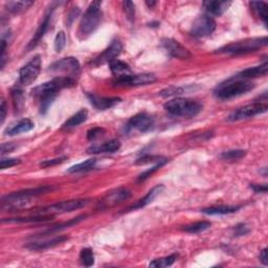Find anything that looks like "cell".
<instances>
[{
    "label": "cell",
    "mask_w": 268,
    "mask_h": 268,
    "mask_svg": "<svg viewBox=\"0 0 268 268\" xmlns=\"http://www.w3.org/2000/svg\"><path fill=\"white\" fill-rule=\"evenodd\" d=\"M246 155V151L241 150V149H235V150H228L224 151L223 153H221L220 157L223 161H239L243 159V157Z\"/></svg>",
    "instance_id": "35"
},
{
    "label": "cell",
    "mask_w": 268,
    "mask_h": 268,
    "mask_svg": "<svg viewBox=\"0 0 268 268\" xmlns=\"http://www.w3.org/2000/svg\"><path fill=\"white\" fill-rule=\"evenodd\" d=\"M240 207H229V205H217L201 210L202 213L207 215H229L236 213Z\"/></svg>",
    "instance_id": "28"
},
{
    "label": "cell",
    "mask_w": 268,
    "mask_h": 268,
    "mask_svg": "<svg viewBox=\"0 0 268 268\" xmlns=\"http://www.w3.org/2000/svg\"><path fill=\"white\" fill-rule=\"evenodd\" d=\"M95 163H97V160L89 159L83 162L74 164V166L71 167L66 172H68V173H81V172H86V171L93 169Z\"/></svg>",
    "instance_id": "33"
},
{
    "label": "cell",
    "mask_w": 268,
    "mask_h": 268,
    "mask_svg": "<svg viewBox=\"0 0 268 268\" xmlns=\"http://www.w3.org/2000/svg\"><path fill=\"white\" fill-rule=\"evenodd\" d=\"M146 4L149 6L150 9H153L154 6L157 4V2L156 1H151V2L150 1H146Z\"/></svg>",
    "instance_id": "51"
},
{
    "label": "cell",
    "mask_w": 268,
    "mask_h": 268,
    "mask_svg": "<svg viewBox=\"0 0 268 268\" xmlns=\"http://www.w3.org/2000/svg\"><path fill=\"white\" fill-rule=\"evenodd\" d=\"M192 87H168L163 89L160 92L162 98H169V97H175V95H180L183 93H188Z\"/></svg>",
    "instance_id": "37"
},
{
    "label": "cell",
    "mask_w": 268,
    "mask_h": 268,
    "mask_svg": "<svg viewBox=\"0 0 268 268\" xmlns=\"http://www.w3.org/2000/svg\"><path fill=\"white\" fill-rule=\"evenodd\" d=\"M161 45L170 54L171 57L180 60H189L192 58L190 51L174 39L164 38L161 40Z\"/></svg>",
    "instance_id": "15"
},
{
    "label": "cell",
    "mask_w": 268,
    "mask_h": 268,
    "mask_svg": "<svg viewBox=\"0 0 268 268\" xmlns=\"http://www.w3.org/2000/svg\"><path fill=\"white\" fill-rule=\"evenodd\" d=\"M85 218H86V215H82V216L77 217V218H74V219L68 220L67 222H64V223H62V224L54 225V226H52L51 229L46 230V231L43 232H41L40 235H41V236H47V235H51V233L57 232H59V231L65 230V229H67V228H71V226H74V225H77L78 223H80V222L82 221V220H84Z\"/></svg>",
    "instance_id": "27"
},
{
    "label": "cell",
    "mask_w": 268,
    "mask_h": 268,
    "mask_svg": "<svg viewBox=\"0 0 268 268\" xmlns=\"http://www.w3.org/2000/svg\"><path fill=\"white\" fill-rule=\"evenodd\" d=\"M108 64L110 67V71H112L115 77H121V75L129 74L131 72V68H130V66L127 63H125V62L120 61L118 59L111 61Z\"/></svg>",
    "instance_id": "29"
},
{
    "label": "cell",
    "mask_w": 268,
    "mask_h": 268,
    "mask_svg": "<svg viewBox=\"0 0 268 268\" xmlns=\"http://www.w3.org/2000/svg\"><path fill=\"white\" fill-rule=\"evenodd\" d=\"M20 163V160L18 159H2L0 161V169H9L12 167H15Z\"/></svg>",
    "instance_id": "45"
},
{
    "label": "cell",
    "mask_w": 268,
    "mask_h": 268,
    "mask_svg": "<svg viewBox=\"0 0 268 268\" xmlns=\"http://www.w3.org/2000/svg\"><path fill=\"white\" fill-rule=\"evenodd\" d=\"M67 159L66 156H62V157H59V159H54V160H47V161H44L40 163V167L42 168H52L54 166H57V164H60L62 162H64L65 160Z\"/></svg>",
    "instance_id": "44"
},
{
    "label": "cell",
    "mask_w": 268,
    "mask_h": 268,
    "mask_svg": "<svg viewBox=\"0 0 268 268\" xmlns=\"http://www.w3.org/2000/svg\"><path fill=\"white\" fill-rule=\"evenodd\" d=\"M101 4L102 2L100 1H93L88 6L83 17H82L78 30V37L80 40L87 39L98 30L103 17Z\"/></svg>",
    "instance_id": "4"
},
{
    "label": "cell",
    "mask_w": 268,
    "mask_h": 268,
    "mask_svg": "<svg viewBox=\"0 0 268 268\" xmlns=\"http://www.w3.org/2000/svg\"><path fill=\"white\" fill-rule=\"evenodd\" d=\"M88 118V112L87 110L85 109H81L80 111H78L75 114H73L72 116H71L70 119H68L63 125H62L61 129L62 130H71L74 127H78L81 124H83L84 122H86Z\"/></svg>",
    "instance_id": "25"
},
{
    "label": "cell",
    "mask_w": 268,
    "mask_h": 268,
    "mask_svg": "<svg viewBox=\"0 0 268 268\" xmlns=\"http://www.w3.org/2000/svg\"><path fill=\"white\" fill-rule=\"evenodd\" d=\"M155 127V121L152 115H150L146 112L137 113L132 116L127 123V130H136L142 133H147L149 131H152Z\"/></svg>",
    "instance_id": "13"
},
{
    "label": "cell",
    "mask_w": 268,
    "mask_h": 268,
    "mask_svg": "<svg viewBox=\"0 0 268 268\" xmlns=\"http://www.w3.org/2000/svg\"><path fill=\"white\" fill-rule=\"evenodd\" d=\"M34 127H35V124H34L30 119H22V120H19L16 123L12 124V125H10L8 128H6L4 134L10 136L18 135V134L31 131L32 129H34Z\"/></svg>",
    "instance_id": "20"
},
{
    "label": "cell",
    "mask_w": 268,
    "mask_h": 268,
    "mask_svg": "<svg viewBox=\"0 0 268 268\" xmlns=\"http://www.w3.org/2000/svg\"><path fill=\"white\" fill-rule=\"evenodd\" d=\"M11 95H12L14 108H15V110L17 112H21L23 110L24 104H25L22 89H20L19 87L13 88L11 90Z\"/></svg>",
    "instance_id": "31"
},
{
    "label": "cell",
    "mask_w": 268,
    "mask_h": 268,
    "mask_svg": "<svg viewBox=\"0 0 268 268\" xmlns=\"http://www.w3.org/2000/svg\"><path fill=\"white\" fill-rule=\"evenodd\" d=\"M178 255L177 253H173V255H170L168 257H163L161 259H156L152 261L149 264L150 267H156V268H161V267H169L172 264H174L175 261L177 260Z\"/></svg>",
    "instance_id": "36"
},
{
    "label": "cell",
    "mask_w": 268,
    "mask_h": 268,
    "mask_svg": "<svg viewBox=\"0 0 268 268\" xmlns=\"http://www.w3.org/2000/svg\"><path fill=\"white\" fill-rule=\"evenodd\" d=\"M6 111H8V110H6V103L2 99L1 105H0V123H1V124H3V122L6 118Z\"/></svg>",
    "instance_id": "49"
},
{
    "label": "cell",
    "mask_w": 268,
    "mask_h": 268,
    "mask_svg": "<svg viewBox=\"0 0 268 268\" xmlns=\"http://www.w3.org/2000/svg\"><path fill=\"white\" fill-rule=\"evenodd\" d=\"M167 161H168V160L166 159V160H163V161H160V162H157V163L155 164V166H153L152 168H150V169L146 170L145 172H143V173H142V174L139 176V181H143V180L148 179V178H149L151 175H152L153 173H155V172H156L157 170H160Z\"/></svg>",
    "instance_id": "41"
},
{
    "label": "cell",
    "mask_w": 268,
    "mask_h": 268,
    "mask_svg": "<svg viewBox=\"0 0 268 268\" xmlns=\"http://www.w3.org/2000/svg\"><path fill=\"white\" fill-rule=\"evenodd\" d=\"M34 4V1H29V0H22V1H10L6 2L5 9L12 14H20L30 8Z\"/></svg>",
    "instance_id": "30"
},
{
    "label": "cell",
    "mask_w": 268,
    "mask_h": 268,
    "mask_svg": "<svg viewBox=\"0 0 268 268\" xmlns=\"http://www.w3.org/2000/svg\"><path fill=\"white\" fill-rule=\"evenodd\" d=\"M250 230L245 223H239L232 229V235L235 237H242L250 233Z\"/></svg>",
    "instance_id": "42"
},
{
    "label": "cell",
    "mask_w": 268,
    "mask_h": 268,
    "mask_svg": "<svg viewBox=\"0 0 268 268\" xmlns=\"http://www.w3.org/2000/svg\"><path fill=\"white\" fill-rule=\"evenodd\" d=\"M89 202H90L89 199H72V200L61 201L35 211V215L37 214L52 216L54 214H64V213H70L75 210L85 208Z\"/></svg>",
    "instance_id": "7"
},
{
    "label": "cell",
    "mask_w": 268,
    "mask_h": 268,
    "mask_svg": "<svg viewBox=\"0 0 268 268\" xmlns=\"http://www.w3.org/2000/svg\"><path fill=\"white\" fill-rule=\"evenodd\" d=\"M121 149V143L118 140H111L106 142L102 145L92 146L87 151L91 154H101V153H114Z\"/></svg>",
    "instance_id": "23"
},
{
    "label": "cell",
    "mask_w": 268,
    "mask_h": 268,
    "mask_svg": "<svg viewBox=\"0 0 268 268\" xmlns=\"http://www.w3.org/2000/svg\"><path fill=\"white\" fill-rule=\"evenodd\" d=\"M47 71L53 73H65L67 74V77L74 79V75L80 73L81 65L77 58L67 57L54 62Z\"/></svg>",
    "instance_id": "12"
},
{
    "label": "cell",
    "mask_w": 268,
    "mask_h": 268,
    "mask_svg": "<svg viewBox=\"0 0 268 268\" xmlns=\"http://www.w3.org/2000/svg\"><path fill=\"white\" fill-rule=\"evenodd\" d=\"M250 189L255 193H266L267 192V185L266 184H256V183H251L250 184Z\"/></svg>",
    "instance_id": "48"
},
{
    "label": "cell",
    "mask_w": 268,
    "mask_h": 268,
    "mask_svg": "<svg viewBox=\"0 0 268 268\" xmlns=\"http://www.w3.org/2000/svg\"><path fill=\"white\" fill-rule=\"evenodd\" d=\"M54 190L50 185L39 187L35 189H26L18 192H13L1 198L3 210H20L26 208L34 198L50 193Z\"/></svg>",
    "instance_id": "2"
},
{
    "label": "cell",
    "mask_w": 268,
    "mask_h": 268,
    "mask_svg": "<svg viewBox=\"0 0 268 268\" xmlns=\"http://www.w3.org/2000/svg\"><path fill=\"white\" fill-rule=\"evenodd\" d=\"M268 43L267 37L261 38H250L244 39L241 41H236V42L230 43L220 47L216 51V54H230V56H239V54H245L257 52L258 50L262 49Z\"/></svg>",
    "instance_id": "6"
},
{
    "label": "cell",
    "mask_w": 268,
    "mask_h": 268,
    "mask_svg": "<svg viewBox=\"0 0 268 268\" xmlns=\"http://www.w3.org/2000/svg\"><path fill=\"white\" fill-rule=\"evenodd\" d=\"M123 51V45L120 40H113L107 49L103 52L99 57L93 60V65H102L104 63H110V62L118 58Z\"/></svg>",
    "instance_id": "16"
},
{
    "label": "cell",
    "mask_w": 268,
    "mask_h": 268,
    "mask_svg": "<svg viewBox=\"0 0 268 268\" xmlns=\"http://www.w3.org/2000/svg\"><path fill=\"white\" fill-rule=\"evenodd\" d=\"M105 134V129L101 127H94L90 130H88L87 132V140L88 141H94L99 139L102 135Z\"/></svg>",
    "instance_id": "43"
},
{
    "label": "cell",
    "mask_w": 268,
    "mask_h": 268,
    "mask_svg": "<svg viewBox=\"0 0 268 268\" xmlns=\"http://www.w3.org/2000/svg\"><path fill=\"white\" fill-rule=\"evenodd\" d=\"M250 6L252 8L253 12H255L258 17L262 20L263 23L267 25V19H268V5L264 1H252L250 2Z\"/></svg>",
    "instance_id": "32"
},
{
    "label": "cell",
    "mask_w": 268,
    "mask_h": 268,
    "mask_svg": "<svg viewBox=\"0 0 268 268\" xmlns=\"http://www.w3.org/2000/svg\"><path fill=\"white\" fill-rule=\"evenodd\" d=\"M267 71H268V64L267 62H265V63L261 64L259 66L246 68V70L238 72L233 78L241 79V80H250L253 78L265 77V75H267Z\"/></svg>",
    "instance_id": "21"
},
{
    "label": "cell",
    "mask_w": 268,
    "mask_h": 268,
    "mask_svg": "<svg viewBox=\"0 0 268 268\" xmlns=\"http://www.w3.org/2000/svg\"><path fill=\"white\" fill-rule=\"evenodd\" d=\"M163 107L172 115L191 119L200 113L203 106L196 100L176 98L168 101Z\"/></svg>",
    "instance_id": "5"
},
{
    "label": "cell",
    "mask_w": 268,
    "mask_h": 268,
    "mask_svg": "<svg viewBox=\"0 0 268 268\" xmlns=\"http://www.w3.org/2000/svg\"><path fill=\"white\" fill-rule=\"evenodd\" d=\"M232 5V1H204L203 8L211 15L221 16Z\"/></svg>",
    "instance_id": "24"
},
{
    "label": "cell",
    "mask_w": 268,
    "mask_h": 268,
    "mask_svg": "<svg viewBox=\"0 0 268 268\" xmlns=\"http://www.w3.org/2000/svg\"><path fill=\"white\" fill-rule=\"evenodd\" d=\"M16 145L15 143H2L1 145V155H4L6 153H10L12 152V151H14L16 149Z\"/></svg>",
    "instance_id": "47"
},
{
    "label": "cell",
    "mask_w": 268,
    "mask_h": 268,
    "mask_svg": "<svg viewBox=\"0 0 268 268\" xmlns=\"http://www.w3.org/2000/svg\"><path fill=\"white\" fill-rule=\"evenodd\" d=\"M77 81L71 77L60 75L53 80L45 82L42 85L35 87L32 90V95L38 100L39 111L41 114H45L57 98L59 91L64 88H70L75 85Z\"/></svg>",
    "instance_id": "1"
},
{
    "label": "cell",
    "mask_w": 268,
    "mask_h": 268,
    "mask_svg": "<svg viewBox=\"0 0 268 268\" xmlns=\"http://www.w3.org/2000/svg\"><path fill=\"white\" fill-rule=\"evenodd\" d=\"M65 45H66V35L63 31H61L57 34L56 38H54V51L57 53H60L63 51Z\"/></svg>",
    "instance_id": "39"
},
{
    "label": "cell",
    "mask_w": 268,
    "mask_h": 268,
    "mask_svg": "<svg viewBox=\"0 0 268 268\" xmlns=\"http://www.w3.org/2000/svg\"><path fill=\"white\" fill-rule=\"evenodd\" d=\"M87 98L90 102V104L98 110L110 109L122 102V99L120 98H105L100 97V95L94 93H87Z\"/></svg>",
    "instance_id": "19"
},
{
    "label": "cell",
    "mask_w": 268,
    "mask_h": 268,
    "mask_svg": "<svg viewBox=\"0 0 268 268\" xmlns=\"http://www.w3.org/2000/svg\"><path fill=\"white\" fill-rule=\"evenodd\" d=\"M54 10V6H52L51 10L49 11V13L46 14L44 16L43 21L41 22V24L39 25V27L37 29L35 35H34L33 39L30 41V43L27 44L26 46V52H30L33 49H35V47L39 44V42L44 37V35L46 34V32L49 31V27L51 25V21H52V17H53V12Z\"/></svg>",
    "instance_id": "17"
},
{
    "label": "cell",
    "mask_w": 268,
    "mask_h": 268,
    "mask_svg": "<svg viewBox=\"0 0 268 268\" xmlns=\"http://www.w3.org/2000/svg\"><path fill=\"white\" fill-rule=\"evenodd\" d=\"M162 190H163V185L162 184L156 185V187H154L152 190H151L145 197L140 199V200L137 201L135 204L131 205V207H130L128 209V212L134 211V210H139V209H143V208L147 207L148 204L153 202L154 199L161 193Z\"/></svg>",
    "instance_id": "22"
},
{
    "label": "cell",
    "mask_w": 268,
    "mask_h": 268,
    "mask_svg": "<svg viewBox=\"0 0 268 268\" xmlns=\"http://www.w3.org/2000/svg\"><path fill=\"white\" fill-rule=\"evenodd\" d=\"M253 88H255V84L251 81L236 79L232 77V79L218 85L214 90V94L217 99L225 101L245 94L252 90Z\"/></svg>",
    "instance_id": "3"
},
{
    "label": "cell",
    "mask_w": 268,
    "mask_h": 268,
    "mask_svg": "<svg viewBox=\"0 0 268 268\" xmlns=\"http://www.w3.org/2000/svg\"><path fill=\"white\" fill-rule=\"evenodd\" d=\"M216 30V21L208 14L198 16L191 27V35L196 38H204L212 35Z\"/></svg>",
    "instance_id": "11"
},
{
    "label": "cell",
    "mask_w": 268,
    "mask_h": 268,
    "mask_svg": "<svg viewBox=\"0 0 268 268\" xmlns=\"http://www.w3.org/2000/svg\"><path fill=\"white\" fill-rule=\"evenodd\" d=\"M52 216L50 215H37L32 217H15V218H8L2 219V222L8 223H37V222H44L52 220Z\"/></svg>",
    "instance_id": "26"
},
{
    "label": "cell",
    "mask_w": 268,
    "mask_h": 268,
    "mask_svg": "<svg viewBox=\"0 0 268 268\" xmlns=\"http://www.w3.org/2000/svg\"><path fill=\"white\" fill-rule=\"evenodd\" d=\"M131 197V193L126 188H118L112 191L108 192V193L103 197L99 202V209L105 210L108 208L115 207L124 201L128 200Z\"/></svg>",
    "instance_id": "14"
},
{
    "label": "cell",
    "mask_w": 268,
    "mask_h": 268,
    "mask_svg": "<svg viewBox=\"0 0 268 268\" xmlns=\"http://www.w3.org/2000/svg\"><path fill=\"white\" fill-rule=\"evenodd\" d=\"M156 80V75L154 73H129L116 77L112 84L115 87H137L153 84Z\"/></svg>",
    "instance_id": "8"
},
{
    "label": "cell",
    "mask_w": 268,
    "mask_h": 268,
    "mask_svg": "<svg viewBox=\"0 0 268 268\" xmlns=\"http://www.w3.org/2000/svg\"><path fill=\"white\" fill-rule=\"evenodd\" d=\"M268 106L266 103L262 102H255L252 104L243 106L241 108H239L235 111L232 112L228 116V121L229 122H239L242 120H246L252 118V116H256L258 114H262L267 111Z\"/></svg>",
    "instance_id": "10"
},
{
    "label": "cell",
    "mask_w": 268,
    "mask_h": 268,
    "mask_svg": "<svg viewBox=\"0 0 268 268\" xmlns=\"http://www.w3.org/2000/svg\"><path fill=\"white\" fill-rule=\"evenodd\" d=\"M210 221H198L195 223H192L189 225H185L183 228V231L189 233H200L204 231H207L211 228Z\"/></svg>",
    "instance_id": "34"
},
{
    "label": "cell",
    "mask_w": 268,
    "mask_h": 268,
    "mask_svg": "<svg viewBox=\"0 0 268 268\" xmlns=\"http://www.w3.org/2000/svg\"><path fill=\"white\" fill-rule=\"evenodd\" d=\"M260 261L264 265H268V256H267V249H264L260 253Z\"/></svg>",
    "instance_id": "50"
},
{
    "label": "cell",
    "mask_w": 268,
    "mask_h": 268,
    "mask_svg": "<svg viewBox=\"0 0 268 268\" xmlns=\"http://www.w3.org/2000/svg\"><path fill=\"white\" fill-rule=\"evenodd\" d=\"M166 159H161V157L159 156H143L140 160H137L136 163H147L150 161H161Z\"/></svg>",
    "instance_id": "46"
},
{
    "label": "cell",
    "mask_w": 268,
    "mask_h": 268,
    "mask_svg": "<svg viewBox=\"0 0 268 268\" xmlns=\"http://www.w3.org/2000/svg\"><path fill=\"white\" fill-rule=\"evenodd\" d=\"M123 10L125 12L127 19L130 22H134L135 19V6L132 1H123Z\"/></svg>",
    "instance_id": "40"
},
{
    "label": "cell",
    "mask_w": 268,
    "mask_h": 268,
    "mask_svg": "<svg viewBox=\"0 0 268 268\" xmlns=\"http://www.w3.org/2000/svg\"><path fill=\"white\" fill-rule=\"evenodd\" d=\"M66 240H68V237L66 236H56L52 239H45V240H40V241L30 242L25 245V247L31 250H36V251L45 250L65 242Z\"/></svg>",
    "instance_id": "18"
},
{
    "label": "cell",
    "mask_w": 268,
    "mask_h": 268,
    "mask_svg": "<svg viewBox=\"0 0 268 268\" xmlns=\"http://www.w3.org/2000/svg\"><path fill=\"white\" fill-rule=\"evenodd\" d=\"M80 262L85 267H90L94 264V255L90 249H84L80 252Z\"/></svg>",
    "instance_id": "38"
},
{
    "label": "cell",
    "mask_w": 268,
    "mask_h": 268,
    "mask_svg": "<svg viewBox=\"0 0 268 268\" xmlns=\"http://www.w3.org/2000/svg\"><path fill=\"white\" fill-rule=\"evenodd\" d=\"M41 66H42V60L39 54H37L19 71V84L21 86L33 84L39 77Z\"/></svg>",
    "instance_id": "9"
}]
</instances>
